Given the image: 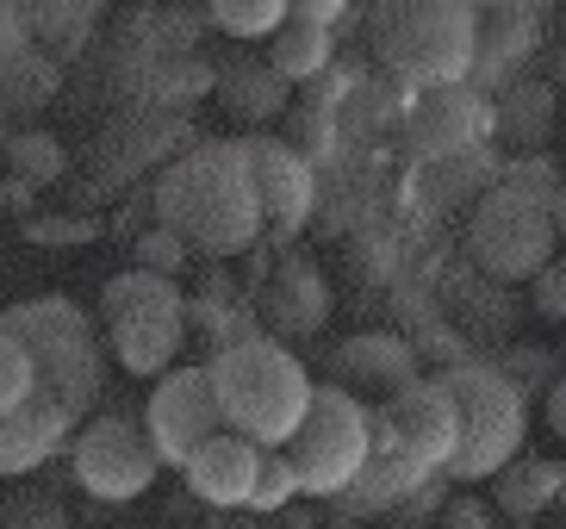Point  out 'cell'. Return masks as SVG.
Segmentation results:
<instances>
[{
    "label": "cell",
    "mask_w": 566,
    "mask_h": 529,
    "mask_svg": "<svg viewBox=\"0 0 566 529\" xmlns=\"http://www.w3.org/2000/svg\"><path fill=\"white\" fill-rule=\"evenodd\" d=\"M367 38L411 87H461L473 69V7L461 0H392L367 13Z\"/></svg>",
    "instance_id": "5"
},
{
    "label": "cell",
    "mask_w": 566,
    "mask_h": 529,
    "mask_svg": "<svg viewBox=\"0 0 566 529\" xmlns=\"http://www.w3.org/2000/svg\"><path fill=\"white\" fill-rule=\"evenodd\" d=\"M250 305H255L262 336H274V343L281 336H317L324 318H331V281L305 256H281V262L268 268L262 299H250Z\"/></svg>",
    "instance_id": "13"
},
{
    "label": "cell",
    "mask_w": 566,
    "mask_h": 529,
    "mask_svg": "<svg viewBox=\"0 0 566 529\" xmlns=\"http://www.w3.org/2000/svg\"><path fill=\"white\" fill-rule=\"evenodd\" d=\"M206 25H218L224 38H274L286 25V0H212Z\"/></svg>",
    "instance_id": "26"
},
{
    "label": "cell",
    "mask_w": 566,
    "mask_h": 529,
    "mask_svg": "<svg viewBox=\"0 0 566 529\" xmlns=\"http://www.w3.org/2000/svg\"><path fill=\"white\" fill-rule=\"evenodd\" d=\"M156 225L187 243V256L200 249L212 262L250 249L262 237V206L250 187V163H243V137H206L168 163V175L150 194Z\"/></svg>",
    "instance_id": "1"
},
{
    "label": "cell",
    "mask_w": 566,
    "mask_h": 529,
    "mask_svg": "<svg viewBox=\"0 0 566 529\" xmlns=\"http://www.w3.org/2000/svg\"><path fill=\"white\" fill-rule=\"evenodd\" d=\"M255 467H262V448L231 431H212L181 461V474H187V492L200 498L212 517H224V511H243V498L255 486Z\"/></svg>",
    "instance_id": "15"
},
{
    "label": "cell",
    "mask_w": 566,
    "mask_h": 529,
    "mask_svg": "<svg viewBox=\"0 0 566 529\" xmlns=\"http://www.w3.org/2000/svg\"><path fill=\"white\" fill-rule=\"evenodd\" d=\"M535 56V13L530 7H473V82H492L511 63Z\"/></svg>",
    "instance_id": "22"
},
{
    "label": "cell",
    "mask_w": 566,
    "mask_h": 529,
    "mask_svg": "<svg viewBox=\"0 0 566 529\" xmlns=\"http://www.w3.org/2000/svg\"><path fill=\"white\" fill-rule=\"evenodd\" d=\"M485 132H492V106H485L473 87H430L411 113V137H417V149H430V156H461V149H473Z\"/></svg>",
    "instance_id": "16"
},
{
    "label": "cell",
    "mask_w": 566,
    "mask_h": 529,
    "mask_svg": "<svg viewBox=\"0 0 566 529\" xmlns=\"http://www.w3.org/2000/svg\"><path fill=\"white\" fill-rule=\"evenodd\" d=\"M243 163H250V187L262 206V225L293 237L317 206V175L305 163V149L281 144V137H243Z\"/></svg>",
    "instance_id": "12"
},
{
    "label": "cell",
    "mask_w": 566,
    "mask_h": 529,
    "mask_svg": "<svg viewBox=\"0 0 566 529\" xmlns=\"http://www.w3.org/2000/svg\"><path fill=\"white\" fill-rule=\"evenodd\" d=\"M87 25H94V7H87V0H69V7H32V13H25V32L51 38L56 50H82Z\"/></svg>",
    "instance_id": "28"
},
{
    "label": "cell",
    "mask_w": 566,
    "mask_h": 529,
    "mask_svg": "<svg viewBox=\"0 0 566 529\" xmlns=\"http://www.w3.org/2000/svg\"><path fill=\"white\" fill-rule=\"evenodd\" d=\"M69 467H75V486L101 505H132L156 486V455L144 443V424L125 412H106L94 424H82V436L69 443Z\"/></svg>",
    "instance_id": "8"
},
{
    "label": "cell",
    "mask_w": 566,
    "mask_h": 529,
    "mask_svg": "<svg viewBox=\"0 0 566 529\" xmlns=\"http://www.w3.org/2000/svg\"><path fill=\"white\" fill-rule=\"evenodd\" d=\"M38 393V374H32V355L13 343V336L0 331V412H13L25 398Z\"/></svg>",
    "instance_id": "33"
},
{
    "label": "cell",
    "mask_w": 566,
    "mask_h": 529,
    "mask_svg": "<svg viewBox=\"0 0 566 529\" xmlns=\"http://www.w3.org/2000/svg\"><path fill=\"white\" fill-rule=\"evenodd\" d=\"M511 529H535V523H511Z\"/></svg>",
    "instance_id": "42"
},
{
    "label": "cell",
    "mask_w": 566,
    "mask_h": 529,
    "mask_svg": "<svg viewBox=\"0 0 566 529\" xmlns=\"http://www.w3.org/2000/svg\"><path fill=\"white\" fill-rule=\"evenodd\" d=\"M0 529H75L56 492H13L0 505Z\"/></svg>",
    "instance_id": "30"
},
{
    "label": "cell",
    "mask_w": 566,
    "mask_h": 529,
    "mask_svg": "<svg viewBox=\"0 0 566 529\" xmlns=\"http://www.w3.org/2000/svg\"><path fill=\"white\" fill-rule=\"evenodd\" d=\"M417 381V349L405 336H349L343 349H331V381L324 386H343L349 398H392Z\"/></svg>",
    "instance_id": "14"
},
{
    "label": "cell",
    "mask_w": 566,
    "mask_h": 529,
    "mask_svg": "<svg viewBox=\"0 0 566 529\" xmlns=\"http://www.w3.org/2000/svg\"><path fill=\"white\" fill-rule=\"evenodd\" d=\"M137 268H144V274H163V281H181V268L193 262V256H187V243L175 231H163V225H150V231L137 237Z\"/></svg>",
    "instance_id": "31"
},
{
    "label": "cell",
    "mask_w": 566,
    "mask_h": 529,
    "mask_svg": "<svg viewBox=\"0 0 566 529\" xmlns=\"http://www.w3.org/2000/svg\"><path fill=\"white\" fill-rule=\"evenodd\" d=\"M492 367H499L523 398H535V393L554 386V349L548 343H516V349H504V362H492Z\"/></svg>",
    "instance_id": "29"
},
{
    "label": "cell",
    "mask_w": 566,
    "mask_h": 529,
    "mask_svg": "<svg viewBox=\"0 0 566 529\" xmlns=\"http://www.w3.org/2000/svg\"><path fill=\"white\" fill-rule=\"evenodd\" d=\"M492 132H504L523 156H535V149L548 144V132H554V87L548 82L504 87V100L492 106Z\"/></svg>",
    "instance_id": "23"
},
{
    "label": "cell",
    "mask_w": 566,
    "mask_h": 529,
    "mask_svg": "<svg viewBox=\"0 0 566 529\" xmlns=\"http://www.w3.org/2000/svg\"><path fill=\"white\" fill-rule=\"evenodd\" d=\"M25 237H32L38 249H63V243H94L101 237V218L94 212H44V218H25Z\"/></svg>",
    "instance_id": "32"
},
{
    "label": "cell",
    "mask_w": 566,
    "mask_h": 529,
    "mask_svg": "<svg viewBox=\"0 0 566 529\" xmlns=\"http://www.w3.org/2000/svg\"><path fill=\"white\" fill-rule=\"evenodd\" d=\"M0 331L32 355L38 393L51 398L69 424H82L94 412V398H101V336H94L82 305H69L56 293L19 299V305L0 312Z\"/></svg>",
    "instance_id": "4"
},
{
    "label": "cell",
    "mask_w": 566,
    "mask_h": 529,
    "mask_svg": "<svg viewBox=\"0 0 566 529\" xmlns=\"http://www.w3.org/2000/svg\"><path fill=\"white\" fill-rule=\"evenodd\" d=\"M0 206H13V212H32V187L7 181V187H0Z\"/></svg>",
    "instance_id": "40"
},
{
    "label": "cell",
    "mask_w": 566,
    "mask_h": 529,
    "mask_svg": "<svg viewBox=\"0 0 566 529\" xmlns=\"http://www.w3.org/2000/svg\"><path fill=\"white\" fill-rule=\"evenodd\" d=\"M212 431H224V424H218V398H212L206 367H168V374H156L150 398H144V443H150L156 461L181 467Z\"/></svg>",
    "instance_id": "11"
},
{
    "label": "cell",
    "mask_w": 566,
    "mask_h": 529,
    "mask_svg": "<svg viewBox=\"0 0 566 529\" xmlns=\"http://www.w3.org/2000/svg\"><path fill=\"white\" fill-rule=\"evenodd\" d=\"M430 480H442V474H423V467L405 461V455H380V448H367L361 474H355L331 505L343 517H386V511H405V505H411Z\"/></svg>",
    "instance_id": "18"
},
{
    "label": "cell",
    "mask_w": 566,
    "mask_h": 529,
    "mask_svg": "<svg viewBox=\"0 0 566 529\" xmlns=\"http://www.w3.org/2000/svg\"><path fill=\"white\" fill-rule=\"evenodd\" d=\"M25 13H19V7H0V63H7V56H19V50H25Z\"/></svg>",
    "instance_id": "38"
},
{
    "label": "cell",
    "mask_w": 566,
    "mask_h": 529,
    "mask_svg": "<svg viewBox=\"0 0 566 529\" xmlns=\"http://www.w3.org/2000/svg\"><path fill=\"white\" fill-rule=\"evenodd\" d=\"M200 529H268L262 517H250V511H224V517H206Z\"/></svg>",
    "instance_id": "39"
},
{
    "label": "cell",
    "mask_w": 566,
    "mask_h": 529,
    "mask_svg": "<svg viewBox=\"0 0 566 529\" xmlns=\"http://www.w3.org/2000/svg\"><path fill=\"white\" fill-rule=\"evenodd\" d=\"M560 492H566V467L554 455H516V461H504L492 474V498L485 505H499L511 523H530L548 505H560Z\"/></svg>",
    "instance_id": "21"
},
{
    "label": "cell",
    "mask_w": 566,
    "mask_h": 529,
    "mask_svg": "<svg viewBox=\"0 0 566 529\" xmlns=\"http://www.w3.org/2000/svg\"><path fill=\"white\" fill-rule=\"evenodd\" d=\"M187 331H206L212 336V349L224 343H243V336H255L262 324H255V305L250 293L224 274V268H206L200 287L187 293Z\"/></svg>",
    "instance_id": "20"
},
{
    "label": "cell",
    "mask_w": 566,
    "mask_h": 529,
    "mask_svg": "<svg viewBox=\"0 0 566 529\" xmlns=\"http://www.w3.org/2000/svg\"><path fill=\"white\" fill-rule=\"evenodd\" d=\"M535 312L542 318H566V268L548 262L542 274H535Z\"/></svg>",
    "instance_id": "36"
},
{
    "label": "cell",
    "mask_w": 566,
    "mask_h": 529,
    "mask_svg": "<svg viewBox=\"0 0 566 529\" xmlns=\"http://www.w3.org/2000/svg\"><path fill=\"white\" fill-rule=\"evenodd\" d=\"M212 94H218V106L231 118H243V125H268V118L286 113V82L262 63V56H250V50H237V56H224V63L212 69Z\"/></svg>",
    "instance_id": "19"
},
{
    "label": "cell",
    "mask_w": 566,
    "mask_h": 529,
    "mask_svg": "<svg viewBox=\"0 0 566 529\" xmlns=\"http://www.w3.org/2000/svg\"><path fill=\"white\" fill-rule=\"evenodd\" d=\"M467 243H473V262H480L492 281H535V274L554 262V218L523 206V199H511L499 187V194L480 199Z\"/></svg>",
    "instance_id": "9"
},
{
    "label": "cell",
    "mask_w": 566,
    "mask_h": 529,
    "mask_svg": "<svg viewBox=\"0 0 566 529\" xmlns=\"http://www.w3.org/2000/svg\"><path fill=\"white\" fill-rule=\"evenodd\" d=\"M442 529H499V517H492L485 498L461 492V498H442Z\"/></svg>",
    "instance_id": "35"
},
{
    "label": "cell",
    "mask_w": 566,
    "mask_h": 529,
    "mask_svg": "<svg viewBox=\"0 0 566 529\" xmlns=\"http://www.w3.org/2000/svg\"><path fill=\"white\" fill-rule=\"evenodd\" d=\"M286 467H293V486L300 498H336L343 486L361 474L367 461V405L349 398L343 386H312V405L293 424V436L281 443Z\"/></svg>",
    "instance_id": "7"
},
{
    "label": "cell",
    "mask_w": 566,
    "mask_h": 529,
    "mask_svg": "<svg viewBox=\"0 0 566 529\" xmlns=\"http://www.w3.org/2000/svg\"><path fill=\"white\" fill-rule=\"evenodd\" d=\"M175 63H163V75H156V87H163L168 100H193V94H212V63H200V56H187V50H168Z\"/></svg>",
    "instance_id": "34"
},
{
    "label": "cell",
    "mask_w": 566,
    "mask_h": 529,
    "mask_svg": "<svg viewBox=\"0 0 566 529\" xmlns=\"http://www.w3.org/2000/svg\"><path fill=\"white\" fill-rule=\"evenodd\" d=\"M367 448L380 455H405L423 474H442L454 455V412L436 393V381H411L405 393L367 405Z\"/></svg>",
    "instance_id": "10"
},
{
    "label": "cell",
    "mask_w": 566,
    "mask_h": 529,
    "mask_svg": "<svg viewBox=\"0 0 566 529\" xmlns=\"http://www.w3.org/2000/svg\"><path fill=\"white\" fill-rule=\"evenodd\" d=\"M274 517H281V529H317V523H312V511H300V498H293L286 511H274ZM274 517H268V523H274Z\"/></svg>",
    "instance_id": "41"
},
{
    "label": "cell",
    "mask_w": 566,
    "mask_h": 529,
    "mask_svg": "<svg viewBox=\"0 0 566 529\" xmlns=\"http://www.w3.org/2000/svg\"><path fill=\"white\" fill-rule=\"evenodd\" d=\"M63 168H69V156H63V144H56L51 132H19L13 144H7V181H19V187H51V181H63Z\"/></svg>",
    "instance_id": "25"
},
{
    "label": "cell",
    "mask_w": 566,
    "mask_h": 529,
    "mask_svg": "<svg viewBox=\"0 0 566 529\" xmlns=\"http://www.w3.org/2000/svg\"><path fill=\"white\" fill-rule=\"evenodd\" d=\"M286 19H293V25H312V32H336V25H343V0H293Z\"/></svg>",
    "instance_id": "37"
},
{
    "label": "cell",
    "mask_w": 566,
    "mask_h": 529,
    "mask_svg": "<svg viewBox=\"0 0 566 529\" xmlns=\"http://www.w3.org/2000/svg\"><path fill=\"white\" fill-rule=\"evenodd\" d=\"M436 393L454 412V455L442 467V480L473 486L492 480L504 461L523 455L530 443V398L516 393L492 362H449L436 374Z\"/></svg>",
    "instance_id": "3"
},
{
    "label": "cell",
    "mask_w": 566,
    "mask_h": 529,
    "mask_svg": "<svg viewBox=\"0 0 566 529\" xmlns=\"http://www.w3.org/2000/svg\"><path fill=\"white\" fill-rule=\"evenodd\" d=\"M331 32H312V25H293V19H286L281 32L268 38V56L262 63L274 69V75H281V82H312V75H324V69H331Z\"/></svg>",
    "instance_id": "24"
},
{
    "label": "cell",
    "mask_w": 566,
    "mask_h": 529,
    "mask_svg": "<svg viewBox=\"0 0 566 529\" xmlns=\"http://www.w3.org/2000/svg\"><path fill=\"white\" fill-rule=\"evenodd\" d=\"M101 318H106V349L118 355L125 374H168L187 343V293L181 281L125 268L101 287Z\"/></svg>",
    "instance_id": "6"
},
{
    "label": "cell",
    "mask_w": 566,
    "mask_h": 529,
    "mask_svg": "<svg viewBox=\"0 0 566 529\" xmlns=\"http://www.w3.org/2000/svg\"><path fill=\"white\" fill-rule=\"evenodd\" d=\"M69 431H75V424H69L44 393H32L25 405H13V412H0V480L38 474V467L69 443Z\"/></svg>",
    "instance_id": "17"
},
{
    "label": "cell",
    "mask_w": 566,
    "mask_h": 529,
    "mask_svg": "<svg viewBox=\"0 0 566 529\" xmlns=\"http://www.w3.org/2000/svg\"><path fill=\"white\" fill-rule=\"evenodd\" d=\"M206 381H212V398H218V424L255 448H281L293 436V424L305 417V405H312L305 362L262 331L212 349Z\"/></svg>",
    "instance_id": "2"
},
{
    "label": "cell",
    "mask_w": 566,
    "mask_h": 529,
    "mask_svg": "<svg viewBox=\"0 0 566 529\" xmlns=\"http://www.w3.org/2000/svg\"><path fill=\"white\" fill-rule=\"evenodd\" d=\"M300 498V486H293V467H286V455L281 448H262V467H255V486H250V498H243V511L250 517H274V511H286Z\"/></svg>",
    "instance_id": "27"
}]
</instances>
